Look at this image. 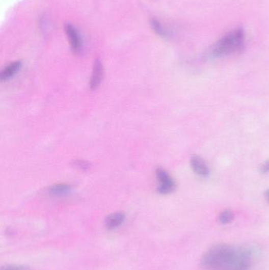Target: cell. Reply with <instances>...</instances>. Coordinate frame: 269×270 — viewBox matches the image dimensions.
<instances>
[{
	"instance_id": "3",
	"label": "cell",
	"mask_w": 269,
	"mask_h": 270,
	"mask_svg": "<svg viewBox=\"0 0 269 270\" xmlns=\"http://www.w3.org/2000/svg\"><path fill=\"white\" fill-rule=\"evenodd\" d=\"M156 176L158 182V193L168 195L175 192L176 189V182L166 170L163 169H156Z\"/></svg>"
},
{
	"instance_id": "4",
	"label": "cell",
	"mask_w": 269,
	"mask_h": 270,
	"mask_svg": "<svg viewBox=\"0 0 269 270\" xmlns=\"http://www.w3.org/2000/svg\"><path fill=\"white\" fill-rule=\"evenodd\" d=\"M65 30H66V34L68 37L72 50L78 54L83 49V41H82V37H80L78 31L71 24H67L65 27Z\"/></svg>"
},
{
	"instance_id": "6",
	"label": "cell",
	"mask_w": 269,
	"mask_h": 270,
	"mask_svg": "<svg viewBox=\"0 0 269 270\" xmlns=\"http://www.w3.org/2000/svg\"><path fill=\"white\" fill-rule=\"evenodd\" d=\"M103 77V67L101 62L96 60L93 65V72H92L91 78L89 82V87L90 90H96L100 86Z\"/></svg>"
},
{
	"instance_id": "10",
	"label": "cell",
	"mask_w": 269,
	"mask_h": 270,
	"mask_svg": "<svg viewBox=\"0 0 269 270\" xmlns=\"http://www.w3.org/2000/svg\"><path fill=\"white\" fill-rule=\"evenodd\" d=\"M234 218V212L231 209H225V210L220 212V215H219V222L221 225H227L232 222Z\"/></svg>"
},
{
	"instance_id": "12",
	"label": "cell",
	"mask_w": 269,
	"mask_h": 270,
	"mask_svg": "<svg viewBox=\"0 0 269 270\" xmlns=\"http://www.w3.org/2000/svg\"><path fill=\"white\" fill-rule=\"evenodd\" d=\"M1 270H31L30 267L23 265H8L3 266Z\"/></svg>"
},
{
	"instance_id": "9",
	"label": "cell",
	"mask_w": 269,
	"mask_h": 270,
	"mask_svg": "<svg viewBox=\"0 0 269 270\" xmlns=\"http://www.w3.org/2000/svg\"><path fill=\"white\" fill-rule=\"evenodd\" d=\"M72 186L67 183H58V184L52 185L48 189L50 195L55 197H63L68 195L71 192Z\"/></svg>"
},
{
	"instance_id": "11",
	"label": "cell",
	"mask_w": 269,
	"mask_h": 270,
	"mask_svg": "<svg viewBox=\"0 0 269 270\" xmlns=\"http://www.w3.org/2000/svg\"><path fill=\"white\" fill-rule=\"evenodd\" d=\"M151 26L152 30L156 32L158 35L160 37H166L168 36V32L167 31L166 29L163 26L162 24L157 20L153 19L151 21Z\"/></svg>"
},
{
	"instance_id": "7",
	"label": "cell",
	"mask_w": 269,
	"mask_h": 270,
	"mask_svg": "<svg viewBox=\"0 0 269 270\" xmlns=\"http://www.w3.org/2000/svg\"><path fill=\"white\" fill-rule=\"evenodd\" d=\"M125 219H126V216L123 212H114L109 215L105 219V227L111 231L117 229L122 224L124 223Z\"/></svg>"
},
{
	"instance_id": "15",
	"label": "cell",
	"mask_w": 269,
	"mask_h": 270,
	"mask_svg": "<svg viewBox=\"0 0 269 270\" xmlns=\"http://www.w3.org/2000/svg\"><path fill=\"white\" fill-rule=\"evenodd\" d=\"M264 195H265L266 198H267V200L269 201V190H267V191H266L265 193H264Z\"/></svg>"
},
{
	"instance_id": "8",
	"label": "cell",
	"mask_w": 269,
	"mask_h": 270,
	"mask_svg": "<svg viewBox=\"0 0 269 270\" xmlns=\"http://www.w3.org/2000/svg\"><path fill=\"white\" fill-rule=\"evenodd\" d=\"M22 67V63L21 61H15L11 63L9 65L7 66L4 70H2L1 74H0V79L1 82L7 81L11 77L15 76L16 74L19 72Z\"/></svg>"
},
{
	"instance_id": "1",
	"label": "cell",
	"mask_w": 269,
	"mask_h": 270,
	"mask_svg": "<svg viewBox=\"0 0 269 270\" xmlns=\"http://www.w3.org/2000/svg\"><path fill=\"white\" fill-rule=\"evenodd\" d=\"M254 251L247 246L220 244L203 255L201 265L205 270H250Z\"/></svg>"
},
{
	"instance_id": "2",
	"label": "cell",
	"mask_w": 269,
	"mask_h": 270,
	"mask_svg": "<svg viewBox=\"0 0 269 270\" xmlns=\"http://www.w3.org/2000/svg\"><path fill=\"white\" fill-rule=\"evenodd\" d=\"M245 42L244 31L237 29L223 37L217 41L211 51L212 58H222L238 51Z\"/></svg>"
},
{
	"instance_id": "14",
	"label": "cell",
	"mask_w": 269,
	"mask_h": 270,
	"mask_svg": "<svg viewBox=\"0 0 269 270\" xmlns=\"http://www.w3.org/2000/svg\"><path fill=\"white\" fill-rule=\"evenodd\" d=\"M76 165L82 169H89V164H88L87 162L84 161V160H77Z\"/></svg>"
},
{
	"instance_id": "13",
	"label": "cell",
	"mask_w": 269,
	"mask_h": 270,
	"mask_svg": "<svg viewBox=\"0 0 269 270\" xmlns=\"http://www.w3.org/2000/svg\"><path fill=\"white\" fill-rule=\"evenodd\" d=\"M260 172L261 174H268L269 173V160H266L260 167Z\"/></svg>"
},
{
	"instance_id": "5",
	"label": "cell",
	"mask_w": 269,
	"mask_h": 270,
	"mask_svg": "<svg viewBox=\"0 0 269 270\" xmlns=\"http://www.w3.org/2000/svg\"><path fill=\"white\" fill-rule=\"evenodd\" d=\"M191 166L196 175L206 178L209 176L210 170L205 160L200 156L194 155L191 158Z\"/></svg>"
}]
</instances>
